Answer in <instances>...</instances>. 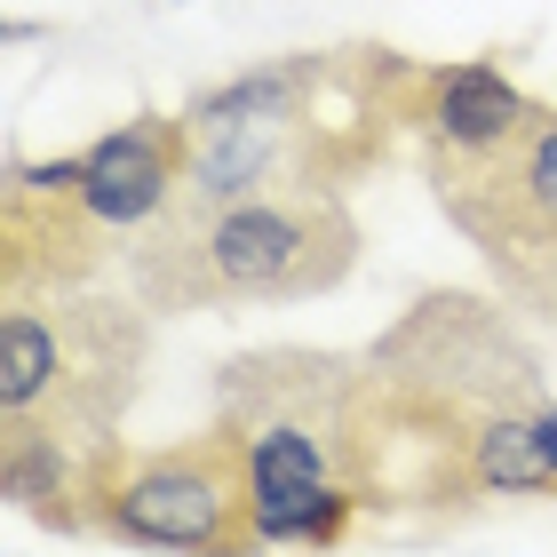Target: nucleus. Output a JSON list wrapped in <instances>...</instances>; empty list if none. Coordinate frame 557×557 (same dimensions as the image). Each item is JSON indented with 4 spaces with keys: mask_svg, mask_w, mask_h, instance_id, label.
<instances>
[{
    "mask_svg": "<svg viewBox=\"0 0 557 557\" xmlns=\"http://www.w3.org/2000/svg\"><path fill=\"white\" fill-rule=\"evenodd\" d=\"M151 367V302L128 295H9L0 311V446L96 454L120 438Z\"/></svg>",
    "mask_w": 557,
    "mask_h": 557,
    "instance_id": "3",
    "label": "nucleus"
},
{
    "mask_svg": "<svg viewBox=\"0 0 557 557\" xmlns=\"http://www.w3.org/2000/svg\"><path fill=\"white\" fill-rule=\"evenodd\" d=\"M446 223L486 256L510 311L557 326V104H542L502 151L430 160Z\"/></svg>",
    "mask_w": 557,
    "mask_h": 557,
    "instance_id": "5",
    "label": "nucleus"
},
{
    "mask_svg": "<svg viewBox=\"0 0 557 557\" xmlns=\"http://www.w3.org/2000/svg\"><path fill=\"white\" fill-rule=\"evenodd\" d=\"M184 160H191V120L184 112H136L81 151V208L112 239H128L175 199Z\"/></svg>",
    "mask_w": 557,
    "mask_h": 557,
    "instance_id": "6",
    "label": "nucleus"
},
{
    "mask_svg": "<svg viewBox=\"0 0 557 557\" xmlns=\"http://www.w3.org/2000/svg\"><path fill=\"white\" fill-rule=\"evenodd\" d=\"M128 247V287L151 311L335 295L359 271V215L335 184H271L223 208H160Z\"/></svg>",
    "mask_w": 557,
    "mask_h": 557,
    "instance_id": "2",
    "label": "nucleus"
},
{
    "mask_svg": "<svg viewBox=\"0 0 557 557\" xmlns=\"http://www.w3.org/2000/svg\"><path fill=\"white\" fill-rule=\"evenodd\" d=\"M81 502H88V534L128 549H199V557L263 549L247 438L223 414L199 438H168V446L104 438L81 470Z\"/></svg>",
    "mask_w": 557,
    "mask_h": 557,
    "instance_id": "4",
    "label": "nucleus"
},
{
    "mask_svg": "<svg viewBox=\"0 0 557 557\" xmlns=\"http://www.w3.org/2000/svg\"><path fill=\"white\" fill-rule=\"evenodd\" d=\"M215 414L247 438L263 549H335L367 510V430L374 374L367 350L271 343L215 374Z\"/></svg>",
    "mask_w": 557,
    "mask_h": 557,
    "instance_id": "1",
    "label": "nucleus"
}]
</instances>
